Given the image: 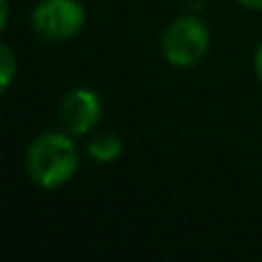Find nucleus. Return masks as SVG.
Masks as SVG:
<instances>
[{
    "instance_id": "5",
    "label": "nucleus",
    "mask_w": 262,
    "mask_h": 262,
    "mask_svg": "<svg viewBox=\"0 0 262 262\" xmlns=\"http://www.w3.org/2000/svg\"><path fill=\"white\" fill-rule=\"evenodd\" d=\"M88 157L95 159L97 163H113L122 157L124 140L118 131H99L95 134L85 145Z\"/></svg>"
},
{
    "instance_id": "4",
    "label": "nucleus",
    "mask_w": 262,
    "mask_h": 262,
    "mask_svg": "<svg viewBox=\"0 0 262 262\" xmlns=\"http://www.w3.org/2000/svg\"><path fill=\"white\" fill-rule=\"evenodd\" d=\"M104 115L101 97L90 88H74L60 101V122L67 134L74 138L88 136L97 129Z\"/></svg>"
},
{
    "instance_id": "1",
    "label": "nucleus",
    "mask_w": 262,
    "mask_h": 262,
    "mask_svg": "<svg viewBox=\"0 0 262 262\" xmlns=\"http://www.w3.org/2000/svg\"><path fill=\"white\" fill-rule=\"evenodd\" d=\"M78 170V147L67 131H44L26 149V172L35 186L55 191L74 180Z\"/></svg>"
},
{
    "instance_id": "3",
    "label": "nucleus",
    "mask_w": 262,
    "mask_h": 262,
    "mask_svg": "<svg viewBox=\"0 0 262 262\" xmlns=\"http://www.w3.org/2000/svg\"><path fill=\"white\" fill-rule=\"evenodd\" d=\"M85 18L81 0H41L30 14V28L39 39L58 44L74 39L85 28Z\"/></svg>"
},
{
    "instance_id": "8",
    "label": "nucleus",
    "mask_w": 262,
    "mask_h": 262,
    "mask_svg": "<svg viewBox=\"0 0 262 262\" xmlns=\"http://www.w3.org/2000/svg\"><path fill=\"white\" fill-rule=\"evenodd\" d=\"M9 23V0H0V28H7Z\"/></svg>"
},
{
    "instance_id": "9",
    "label": "nucleus",
    "mask_w": 262,
    "mask_h": 262,
    "mask_svg": "<svg viewBox=\"0 0 262 262\" xmlns=\"http://www.w3.org/2000/svg\"><path fill=\"white\" fill-rule=\"evenodd\" d=\"M242 7L253 9V12H262V0H237Z\"/></svg>"
},
{
    "instance_id": "6",
    "label": "nucleus",
    "mask_w": 262,
    "mask_h": 262,
    "mask_svg": "<svg viewBox=\"0 0 262 262\" xmlns=\"http://www.w3.org/2000/svg\"><path fill=\"white\" fill-rule=\"evenodd\" d=\"M16 74H18V60L14 55L12 46L7 41L0 44V90L7 92L12 88V83L16 81Z\"/></svg>"
},
{
    "instance_id": "2",
    "label": "nucleus",
    "mask_w": 262,
    "mask_h": 262,
    "mask_svg": "<svg viewBox=\"0 0 262 262\" xmlns=\"http://www.w3.org/2000/svg\"><path fill=\"white\" fill-rule=\"evenodd\" d=\"M209 46H212L209 28L191 14L172 18L159 39L163 60L177 69H191L200 64L209 53Z\"/></svg>"
},
{
    "instance_id": "7",
    "label": "nucleus",
    "mask_w": 262,
    "mask_h": 262,
    "mask_svg": "<svg viewBox=\"0 0 262 262\" xmlns=\"http://www.w3.org/2000/svg\"><path fill=\"white\" fill-rule=\"evenodd\" d=\"M253 72H255V78H258L260 85H262V39L258 41V46H255V55H253Z\"/></svg>"
}]
</instances>
